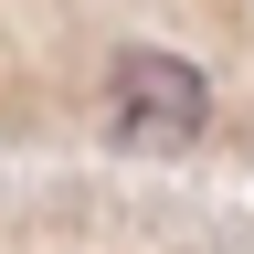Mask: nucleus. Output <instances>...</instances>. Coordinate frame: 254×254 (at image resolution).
<instances>
[{"label":"nucleus","instance_id":"f257e3e1","mask_svg":"<svg viewBox=\"0 0 254 254\" xmlns=\"http://www.w3.org/2000/svg\"><path fill=\"white\" fill-rule=\"evenodd\" d=\"M106 106H117V138H148V148H170L190 138V127L212 117V74L190 53H159V43H127L106 64Z\"/></svg>","mask_w":254,"mask_h":254}]
</instances>
